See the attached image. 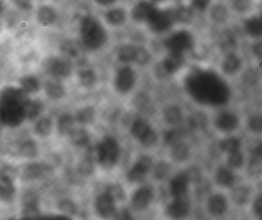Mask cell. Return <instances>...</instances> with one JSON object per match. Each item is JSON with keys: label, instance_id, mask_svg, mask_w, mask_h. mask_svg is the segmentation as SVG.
Wrapping results in <instances>:
<instances>
[{"label": "cell", "instance_id": "6da1fadb", "mask_svg": "<svg viewBox=\"0 0 262 220\" xmlns=\"http://www.w3.org/2000/svg\"><path fill=\"white\" fill-rule=\"evenodd\" d=\"M187 92L205 104L222 105L229 99L231 89L225 78L209 69H195L185 80Z\"/></svg>", "mask_w": 262, "mask_h": 220}, {"label": "cell", "instance_id": "7a4b0ae2", "mask_svg": "<svg viewBox=\"0 0 262 220\" xmlns=\"http://www.w3.org/2000/svg\"><path fill=\"white\" fill-rule=\"evenodd\" d=\"M22 88L7 87L1 94V120L9 126L20 124L26 118V106L30 101Z\"/></svg>", "mask_w": 262, "mask_h": 220}, {"label": "cell", "instance_id": "3957f363", "mask_svg": "<svg viewBox=\"0 0 262 220\" xmlns=\"http://www.w3.org/2000/svg\"><path fill=\"white\" fill-rule=\"evenodd\" d=\"M79 35L82 44L90 50H98L108 41V32L103 23L93 15H87L80 22Z\"/></svg>", "mask_w": 262, "mask_h": 220}, {"label": "cell", "instance_id": "277c9868", "mask_svg": "<svg viewBox=\"0 0 262 220\" xmlns=\"http://www.w3.org/2000/svg\"><path fill=\"white\" fill-rule=\"evenodd\" d=\"M163 43L168 52L186 55L195 48L196 37L191 29L184 26L170 31Z\"/></svg>", "mask_w": 262, "mask_h": 220}, {"label": "cell", "instance_id": "5b68a950", "mask_svg": "<svg viewBox=\"0 0 262 220\" xmlns=\"http://www.w3.org/2000/svg\"><path fill=\"white\" fill-rule=\"evenodd\" d=\"M176 23V11L172 8H156L147 22L150 30L156 34L170 32Z\"/></svg>", "mask_w": 262, "mask_h": 220}, {"label": "cell", "instance_id": "8992f818", "mask_svg": "<svg viewBox=\"0 0 262 220\" xmlns=\"http://www.w3.org/2000/svg\"><path fill=\"white\" fill-rule=\"evenodd\" d=\"M98 162L105 168H111L117 163L120 156V147L117 140L106 137L96 149Z\"/></svg>", "mask_w": 262, "mask_h": 220}, {"label": "cell", "instance_id": "52a82bcc", "mask_svg": "<svg viewBox=\"0 0 262 220\" xmlns=\"http://www.w3.org/2000/svg\"><path fill=\"white\" fill-rule=\"evenodd\" d=\"M242 29L252 39L262 38V5L243 17Z\"/></svg>", "mask_w": 262, "mask_h": 220}, {"label": "cell", "instance_id": "ba28073f", "mask_svg": "<svg viewBox=\"0 0 262 220\" xmlns=\"http://www.w3.org/2000/svg\"><path fill=\"white\" fill-rule=\"evenodd\" d=\"M232 13V9L229 3L215 0L206 14L213 24L216 26H225L231 20Z\"/></svg>", "mask_w": 262, "mask_h": 220}, {"label": "cell", "instance_id": "9c48e42d", "mask_svg": "<svg viewBox=\"0 0 262 220\" xmlns=\"http://www.w3.org/2000/svg\"><path fill=\"white\" fill-rule=\"evenodd\" d=\"M44 69L53 78H64L70 75L72 65L70 60L59 57H50L44 63Z\"/></svg>", "mask_w": 262, "mask_h": 220}, {"label": "cell", "instance_id": "30bf717a", "mask_svg": "<svg viewBox=\"0 0 262 220\" xmlns=\"http://www.w3.org/2000/svg\"><path fill=\"white\" fill-rule=\"evenodd\" d=\"M131 132L133 136L138 138L142 145L147 147L153 146L157 142L156 132L143 120H136L132 126Z\"/></svg>", "mask_w": 262, "mask_h": 220}, {"label": "cell", "instance_id": "8fae6325", "mask_svg": "<svg viewBox=\"0 0 262 220\" xmlns=\"http://www.w3.org/2000/svg\"><path fill=\"white\" fill-rule=\"evenodd\" d=\"M243 68V58L237 52L229 51L222 57L220 62V69L225 76H234L237 75Z\"/></svg>", "mask_w": 262, "mask_h": 220}, {"label": "cell", "instance_id": "7c38bea8", "mask_svg": "<svg viewBox=\"0 0 262 220\" xmlns=\"http://www.w3.org/2000/svg\"><path fill=\"white\" fill-rule=\"evenodd\" d=\"M214 126L222 133H231L238 128V116L231 111H222L214 118Z\"/></svg>", "mask_w": 262, "mask_h": 220}, {"label": "cell", "instance_id": "4fadbf2b", "mask_svg": "<svg viewBox=\"0 0 262 220\" xmlns=\"http://www.w3.org/2000/svg\"><path fill=\"white\" fill-rule=\"evenodd\" d=\"M136 72L130 66L121 68L115 77V86L120 93L125 94L132 90L136 84Z\"/></svg>", "mask_w": 262, "mask_h": 220}, {"label": "cell", "instance_id": "5bb4252c", "mask_svg": "<svg viewBox=\"0 0 262 220\" xmlns=\"http://www.w3.org/2000/svg\"><path fill=\"white\" fill-rule=\"evenodd\" d=\"M156 8V3L151 0H139L133 5L130 15L136 23H147Z\"/></svg>", "mask_w": 262, "mask_h": 220}, {"label": "cell", "instance_id": "9a60e30c", "mask_svg": "<svg viewBox=\"0 0 262 220\" xmlns=\"http://www.w3.org/2000/svg\"><path fill=\"white\" fill-rule=\"evenodd\" d=\"M171 203L168 204L166 212L171 218H180L186 217L191 211V201L188 195L173 197Z\"/></svg>", "mask_w": 262, "mask_h": 220}, {"label": "cell", "instance_id": "2e32d148", "mask_svg": "<svg viewBox=\"0 0 262 220\" xmlns=\"http://www.w3.org/2000/svg\"><path fill=\"white\" fill-rule=\"evenodd\" d=\"M206 209L214 216H222L228 209V202L225 195L221 192H214L208 196L206 202Z\"/></svg>", "mask_w": 262, "mask_h": 220}, {"label": "cell", "instance_id": "e0dca14e", "mask_svg": "<svg viewBox=\"0 0 262 220\" xmlns=\"http://www.w3.org/2000/svg\"><path fill=\"white\" fill-rule=\"evenodd\" d=\"M186 58L185 55L168 52L161 63V69L165 75H173L180 71L185 65Z\"/></svg>", "mask_w": 262, "mask_h": 220}, {"label": "cell", "instance_id": "ac0fdd59", "mask_svg": "<svg viewBox=\"0 0 262 220\" xmlns=\"http://www.w3.org/2000/svg\"><path fill=\"white\" fill-rule=\"evenodd\" d=\"M152 167V161L148 156H142L134 166L130 169L128 173V178L130 182L138 183L145 179L147 174Z\"/></svg>", "mask_w": 262, "mask_h": 220}, {"label": "cell", "instance_id": "d6986e66", "mask_svg": "<svg viewBox=\"0 0 262 220\" xmlns=\"http://www.w3.org/2000/svg\"><path fill=\"white\" fill-rule=\"evenodd\" d=\"M190 183L191 181L185 171L177 174L170 182L169 189L171 195L173 197L187 195Z\"/></svg>", "mask_w": 262, "mask_h": 220}, {"label": "cell", "instance_id": "ffe728a7", "mask_svg": "<svg viewBox=\"0 0 262 220\" xmlns=\"http://www.w3.org/2000/svg\"><path fill=\"white\" fill-rule=\"evenodd\" d=\"M153 197L152 190L149 187L140 188L133 195L132 205L136 210H143L149 206Z\"/></svg>", "mask_w": 262, "mask_h": 220}, {"label": "cell", "instance_id": "44dd1931", "mask_svg": "<svg viewBox=\"0 0 262 220\" xmlns=\"http://www.w3.org/2000/svg\"><path fill=\"white\" fill-rule=\"evenodd\" d=\"M236 181L235 174L233 169L227 166H219L214 173V182L222 188H231Z\"/></svg>", "mask_w": 262, "mask_h": 220}, {"label": "cell", "instance_id": "7402d4cb", "mask_svg": "<svg viewBox=\"0 0 262 220\" xmlns=\"http://www.w3.org/2000/svg\"><path fill=\"white\" fill-rule=\"evenodd\" d=\"M104 18L105 22L110 26L119 27L126 23L128 14L123 8L113 7L110 8L105 12Z\"/></svg>", "mask_w": 262, "mask_h": 220}, {"label": "cell", "instance_id": "603a6c76", "mask_svg": "<svg viewBox=\"0 0 262 220\" xmlns=\"http://www.w3.org/2000/svg\"><path fill=\"white\" fill-rule=\"evenodd\" d=\"M233 203L237 206H245L251 197V189L248 185H239L231 189L230 194Z\"/></svg>", "mask_w": 262, "mask_h": 220}, {"label": "cell", "instance_id": "cb8c5ba5", "mask_svg": "<svg viewBox=\"0 0 262 220\" xmlns=\"http://www.w3.org/2000/svg\"><path fill=\"white\" fill-rule=\"evenodd\" d=\"M115 200L108 193L102 194L97 197L96 208L99 215L103 217L110 216L114 212Z\"/></svg>", "mask_w": 262, "mask_h": 220}, {"label": "cell", "instance_id": "d4e9b609", "mask_svg": "<svg viewBox=\"0 0 262 220\" xmlns=\"http://www.w3.org/2000/svg\"><path fill=\"white\" fill-rule=\"evenodd\" d=\"M38 22L42 26H50L57 21L58 13L54 8L50 6H42L36 13Z\"/></svg>", "mask_w": 262, "mask_h": 220}, {"label": "cell", "instance_id": "484cf974", "mask_svg": "<svg viewBox=\"0 0 262 220\" xmlns=\"http://www.w3.org/2000/svg\"><path fill=\"white\" fill-rule=\"evenodd\" d=\"M24 218L26 219L38 218L39 217V210L38 209L37 198L33 195H27L24 198Z\"/></svg>", "mask_w": 262, "mask_h": 220}, {"label": "cell", "instance_id": "4316f807", "mask_svg": "<svg viewBox=\"0 0 262 220\" xmlns=\"http://www.w3.org/2000/svg\"><path fill=\"white\" fill-rule=\"evenodd\" d=\"M15 193L13 185V178L2 174L0 179V196L3 200L10 201L13 198Z\"/></svg>", "mask_w": 262, "mask_h": 220}, {"label": "cell", "instance_id": "83f0119b", "mask_svg": "<svg viewBox=\"0 0 262 220\" xmlns=\"http://www.w3.org/2000/svg\"><path fill=\"white\" fill-rule=\"evenodd\" d=\"M219 147L227 155L242 150V141L236 136L226 137L219 143Z\"/></svg>", "mask_w": 262, "mask_h": 220}, {"label": "cell", "instance_id": "f1b7e54d", "mask_svg": "<svg viewBox=\"0 0 262 220\" xmlns=\"http://www.w3.org/2000/svg\"><path fill=\"white\" fill-rule=\"evenodd\" d=\"M190 155V148L185 142L182 141L171 146V157L174 161L184 162Z\"/></svg>", "mask_w": 262, "mask_h": 220}, {"label": "cell", "instance_id": "f546056e", "mask_svg": "<svg viewBox=\"0 0 262 220\" xmlns=\"http://www.w3.org/2000/svg\"><path fill=\"white\" fill-rule=\"evenodd\" d=\"M138 48L133 45H125L119 49L118 52V58L122 63L136 62L137 57Z\"/></svg>", "mask_w": 262, "mask_h": 220}, {"label": "cell", "instance_id": "4dcf8cb0", "mask_svg": "<svg viewBox=\"0 0 262 220\" xmlns=\"http://www.w3.org/2000/svg\"><path fill=\"white\" fill-rule=\"evenodd\" d=\"M164 116L165 120L169 124L176 125L180 124L183 120V114L180 108L176 106H171L166 108L164 111Z\"/></svg>", "mask_w": 262, "mask_h": 220}, {"label": "cell", "instance_id": "1f68e13d", "mask_svg": "<svg viewBox=\"0 0 262 220\" xmlns=\"http://www.w3.org/2000/svg\"><path fill=\"white\" fill-rule=\"evenodd\" d=\"M21 88L27 93H34L40 89V83L37 78L33 75H26L19 79Z\"/></svg>", "mask_w": 262, "mask_h": 220}, {"label": "cell", "instance_id": "d6a6232c", "mask_svg": "<svg viewBox=\"0 0 262 220\" xmlns=\"http://www.w3.org/2000/svg\"><path fill=\"white\" fill-rule=\"evenodd\" d=\"M45 90L47 95L53 99H59L65 94V89L60 83L50 81L47 83Z\"/></svg>", "mask_w": 262, "mask_h": 220}, {"label": "cell", "instance_id": "836d02e7", "mask_svg": "<svg viewBox=\"0 0 262 220\" xmlns=\"http://www.w3.org/2000/svg\"><path fill=\"white\" fill-rule=\"evenodd\" d=\"M248 130L254 134H262V113L255 112L248 117L247 121Z\"/></svg>", "mask_w": 262, "mask_h": 220}, {"label": "cell", "instance_id": "e575fe53", "mask_svg": "<svg viewBox=\"0 0 262 220\" xmlns=\"http://www.w3.org/2000/svg\"><path fill=\"white\" fill-rule=\"evenodd\" d=\"M227 166L232 169H242L245 164V156L242 150L227 155Z\"/></svg>", "mask_w": 262, "mask_h": 220}, {"label": "cell", "instance_id": "d590c367", "mask_svg": "<svg viewBox=\"0 0 262 220\" xmlns=\"http://www.w3.org/2000/svg\"><path fill=\"white\" fill-rule=\"evenodd\" d=\"M73 124H74V121L71 115L69 114H62L59 118L58 129L60 133L63 135L71 134L73 131Z\"/></svg>", "mask_w": 262, "mask_h": 220}, {"label": "cell", "instance_id": "8d00e7d4", "mask_svg": "<svg viewBox=\"0 0 262 220\" xmlns=\"http://www.w3.org/2000/svg\"><path fill=\"white\" fill-rule=\"evenodd\" d=\"M215 0H188L187 3L197 14H206Z\"/></svg>", "mask_w": 262, "mask_h": 220}, {"label": "cell", "instance_id": "74e56055", "mask_svg": "<svg viewBox=\"0 0 262 220\" xmlns=\"http://www.w3.org/2000/svg\"><path fill=\"white\" fill-rule=\"evenodd\" d=\"M42 109L43 106L40 102L30 100L26 106V117L32 119L36 118L39 116Z\"/></svg>", "mask_w": 262, "mask_h": 220}, {"label": "cell", "instance_id": "f35d334b", "mask_svg": "<svg viewBox=\"0 0 262 220\" xmlns=\"http://www.w3.org/2000/svg\"><path fill=\"white\" fill-rule=\"evenodd\" d=\"M79 80L84 87H92L96 81V74L92 69H85L79 73Z\"/></svg>", "mask_w": 262, "mask_h": 220}, {"label": "cell", "instance_id": "ab89813d", "mask_svg": "<svg viewBox=\"0 0 262 220\" xmlns=\"http://www.w3.org/2000/svg\"><path fill=\"white\" fill-rule=\"evenodd\" d=\"M70 135H71L72 141L77 146H85L90 141V136L84 129L73 130Z\"/></svg>", "mask_w": 262, "mask_h": 220}, {"label": "cell", "instance_id": "60d3db41", "mask_svg": "<svg viewBox=\"0 0 262 220\" xmlns=\"http://www.w3.org/2000/svg\"><path fill=\"white\" fill-rule=\"evenodd\" d=\"M44 172V167L40 164L34 163L30 165L24 170V176L28 179H35L39 178Z\"/></svg>", "mask_w": 262, "mask_h": 220}, {"label": "cell", "instance_id": "b9f144b4", "mask_svg": "<svg viewBox=\"0 0 262 220\" xmlns=\"http://www.w3.org/2000/svg\"><path fill=\"white\" fill-rule=\"evenodd\" d=\"M248 172L252 176H257L262 173V158L253 155L248 166Z\"/></svg>", "mask_w": 262, "mask_h": 220}, {"label": "cell", "instance_id": "7bdbcfd3", "mask_svg": "<svg viewBox=\"0 0 262 220\" xmlns=\"http://www.w3.org/2000/svg\"><path fill=\"white\" fill-rule=\"evenodd\" d=\"M20 152L24 156L31 158V157H34L37 155V146H36L34 142L29 140V141L26 142L22 145L20 148Z\"/></svg>", "mask_w": 262, "mask_h": 220}, {"label": "cell", "instance_id": "ee69618b", "mask_svg": "<svg viewBox=\"0 0 262 220\" xmlns=\"http://www.w3.org/2000/svg\"><path fill=\"white\" fill-rule=\"evenodd\" d=\"M182 141V132L177 129H171L165 134V142L171 147Z\"/></svg>", "mask_w": 262, "mask_h": 220}, {"label": "cell", "instance_id": "f6af8a7d", "mask_svg": "<svg viewBox=\"0 0 262 220\" xmlns=\"http://www.w3.org/2000/svg\"><path fill=\"white\" fill-rule=\"evenodd\" d=\"M52 130V123L49 118H44L38 122L36 131L42 136H48Z\"/></svg>", "mask_w": 262, "mask_h": 220}, {"label": "cell", "instance_id": "bcb514c9", "mask_svg": "<svg viewBox=\"0 0 262 220\" xmlns=\"http://www.w3.org/2000/svg\"><path fill=\"white\" fill-rule=\"evenodd\" d=\"M94 109L93 108H86V109H82L78 112L77 119L79 123L87 124V123H91L94 118Z\"/></svg>", "mask_w": 262, "mask_h": 220}, {"label": "cell", "instance_id": "7dc6e473", "mask_svg": "<svg viewBox=\"0 0 262 220\" xmlns=\"http://www.w3.org/2000/svg\"><path fill=\"white\" fill-rule=\"evenodd\" d=\"M170 172V166L166 163H161L158 165L155 171V175L159 179H163L168 176Z\"/></svg>", "mask_w": 262, "mask_h": 220}, {"label": "cell", "instance_id": "c3c4849f", "mask_svg": "<svg viewBox=\"0 0 262 220\" xmlns=\"http://www.w3.org/2000/svg\"><path fill=\"white\" fill-rule=\"evenodd\" d=\"M94 171L93 163L91 160L85 159L81 162L79 165V172L83 175H90Z\"/></svg>", "mask_w": 262, "mask_h": 220}, {"label": "cell", "instance_id": "681fc988", "mask_svg": "<svg viewBox=\"0 0 262 220\" xmlns=\"http://www.w3.org/2000/svg\"><path fill=\"white\" fill-rule=\"evenodd\" d=\"M59 209L67 215H73L76 213V207L74 203L70 200H64L61 202L59 205Z\"/></svg>", "mask_w": 262, "mask_h": 220}, {"label": "cell", "instance_id": "f907efd6", "mask_svg": "<svg viewBox=\"0 0 262 220\" xmlns=\"http://www.w3.org/2000/svg\"><path fill=\"white\" fill-rule=\"evenodd\" d=\"M106 193L114 200H121L124 198V190L119 186H110Z\"/></svg>", "mask_w": 262, "mask_h": 220}, {"label": "cell", "instance_id": "816d5d0a", "mask_svg": "<svg viewBox=\"0 0 262 220\" xmlns=\"http://www.w3.org/2000/svg\"><path fill=\"white\" fill-rule=\"evenodd\" d=\"M251 52L256 58L262 61V38L254 39V43L251 46Z\"/></svg>", "mask_w": 262, "mask_h": 220}, {"label": "cell", "instance_id": "f5cc1de1", "mask_svg": "<svg viewBox=\"0 0 262 220\" xmlns=\"http://www.w3.org/2000/svg\"><path fill=\"white\" fill-rule=\"evenodd\" d=\"M149 54L147 52L146 49L142 47L138 48L137 57H136V62L139 64L143 65L148 63L149 60Z\"/></svg>", "mask_w": 262, "mask_h": 220}, {"label": "cell", "instance_id": "db71d44e", "mask_svg": "<svg viewBox=\"0 0 262 220\" xmlns=\"http://www.w3.org/2000/svg\"><path fill=\"white\" fill-rule=\"evenodd\" d=\"M63 50L70 58H76L79 55V49L71 43L64 45Z\"/></svg>", "mask_w": 262, "mask_h": 220}, {"label": "cell", "instance_id": "11a10c76", "mask_svg": "<svg viewBox=\"0 0 262 220\" xmlns=\"http://www.w3.org/2000/svg\"><path fill=\"white\" fill-rule=\"evenodd\" d=\"M252 208L255 215L262 218V194L255 198Z\"/></svg>", "mask_w": 262, "mask_h": 220}, {"label": "cell", "instance_id": "9f6ffc18", "mask_svg": "<svg viewBox=\"0 0 262 220\" xmlns=\"http://www.w3.org/2000/svg\"><path fill=\"white\" fill-rule=\"evenodd\" d=\"M15 4L24 9V10H30L33 7V1L32 0H13Z\"/></svg>", "mask_w": 262, "mask_h": 220}, {"label": "cell", "instance_id": "6f0895ef", "mask_svg": "<svg viewBox=\"0 0 262 220\" xmlns=\"http://www.w3.org/2000/svg\"><path fill=\"white\" fill-rule=\"evenodd\" d=\"M185 172H186L191 183V182L199 181V178H200V172L196 168H191V169L185 171Z\"/></svg>", "mask_w": 262, "mask_h": 220}, {"label": "cell", "instance_id": "680465c9", "mask_svg": "<svg viewBox=\"0 0 262 220\" xmlns=\"http://www.w3.org/2000/svg\"><path fill=\"white\" fill-rule=\"evenodd\" d=\"M96 5L101 7H110L117 3L118 0H93Z\"/></svg>", "mask_w": 262, "mask_h": 220}, {"label": "cell", "instance_id": "91938a15", "mask_svg": "<svg viewBox=\"0 0 262 220\" xmlns=\"http://www.w3.org/2000/svg\"><path fill=\"white\" fill-rule=\"evenodd\" d=\"M253 155L262 158V140L257 143L252 149Z\"/></svg>", "mask_w": 262, "mask_h": 220}, {"label": "cell", "instance_id": "94428289", "mask_svg": "<svg viewBox=\"0 0 262 220\" xmlns=\"http://www.w3.org/2000/svg\"><path fill=\"white\" fill-rule=\"evenodd\" d=\"M151 1L157 5L161 4V3H164L165 2H166L167 0H151Z\"/></svg>", "mask_w": 262, "mask_h": 220}]
</instances>
